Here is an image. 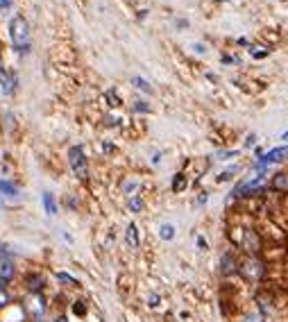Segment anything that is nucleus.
<instances>
[{
	"instance_id": "obj_13",
	"label": "nucleus",
	"mask_w": 288,
	"mask_h": 322,
	"mask_svg": "<svg viewBox=\"0 0 288 322\" xmlns=\"http://www.w3.org/2000/svg\"><path fill=\"white\" fill-rule=\"evenodd\" d=\"M186 186V177H184V175H175V182H173V191H181V188Z\"/></svg>"
},
{
	"instance_id": "obj_10",
	"label": "nucleus",
	"mask_w": 288,
	"mask_h": 322,
	"mask_svg": "<svg viewBox=\"0 0 288 322\" xmlns=\"http://www.w3.org/2000/svg\"><path fill=\"white\" fill-rule=\"evenodd\" d=\"M0 193H5V195H16V193H18V188L14 186V184L5 182V179H0Z\"/></svg>"
},
{
	"instance_id": "obj_15",
	"label": "nucleus",
	"mask_w": 288,
	"mask_h": 322,
	"mask_svg": "<svg viewBox=\"0 0 288 322\" xmlns=\"http://www.w3.org/2000/svg\"><path fill=\"white\" fill-rule=\"evenodd\" d=\"M7 304H9V295H7V290L0 286V309H5Z\"/></svg>"
},
{
	"instance_id": "obj_6",
	"label": "nucleus",
	"mask_w": 288,
	"mask_h": 322,
	"mask_svg": "<svg viewBox=\"0 0 288 322\" xmlns=\"http://www.w3.org/2000/svg\"><path fill=\"white\" fill-rule=\"evenodd\" d=\"M272 184H275V188H277V191H288V175H286V172H279V175H275Z\"/></svg>"
},
{
	"instance_id": "obj_19",
	"label": "nucleus",
	"mask_w": 288,
	"mask_h": 322,
	"mask_svg": "<svg viewBox=\"0 0 288 322\" xmlns=\"http://www.w3.org/2000/svg\"><path fill=\"white\" fill-rule=\"evenodd\" d=\"M107 100L112 102V107H120V100H118V96H116L114 91H109V93H107Z\"/></svg>"
},
{
	"instance_id": "obj_14",
	"label": "nucleus",
	"mask_w": 288,
	"mask_h": 322,
	"mask_svg": "<svg viewBox=\"0 0 288 322\" xmlns=\"http://www.w3.org/2000/svg\"><path fill=\"white\" fill-rule=\"evenodd\" d=\"M32 309H34V316L43 313V309H46V306H43V300H41V297H34V306H30V311H32Z\"/></svg>"
},
{
	"instance_id": "obj_29",
	"label": "nucleus",
	"mask_w": 288,
	"mask_h": 322,
	"mask_svg": "<svg viewBox=\"0 0 288 322\" xmlns=\"http://www.w3.org/2000/svg\"><path fill=\"white\" fill-rule=\"evenodd\" d=\"M39 322H41V320H39Z\"/></svg>"
},
{
	"instance_id": "obj_26",
	"label": "nucleus",
	"mask_w": 288,
	"mask_h": 322,
	"mask_svg": "<svg viewBox=\"0 0 288 322\" xmlns=\"http://www.w3.org/2000/svg\"><path fill=\"white\" fill-rule=\"evenodd\" d=\"M254 141H256L254 136H250V139H247V143H245V145H247V148H252V145H254Z\"/></svg>"
},
{
	"instance_id": "obj_22",
	"label": "nucleus",
	"mask_w": 288,
	"mask_h": 322,
	"mask_svg": "<svg viewBox=\"0 0 288 322\" xmlns=\"http://www.w3.org/2000/svg\"><path fill=\"white\" fill-rule=\"evenodd\" d=\"M134 109H136V111H150V107L145 105V102H136V105H134Z\"/></svg>"
},
{
	"instance_id": "obj_12",
	"label": "nucleus",
	"mask_w": 288,
	"mask_h": 322,
	"mask_svg": "<svg viewBox=\"0 0 288 322\" xmlns=\"http://www.w3.org/2000/svg\"><path fill=\"white\" fill-rule=\"evenodd\" d=\"M173 236H175V229H173V225H161V238H164V241H171Z\"/></svg>"
},
{
	"instance_id": "obj_24",
	"label": "nucleus",
	"mask_w": 288,
	"mask_h": 322,
	"mask_svg": "<svg viewBox=\"0 0 288 322\" xmlns=\"http://www.w3.org/2000/svg\"><path fill=\"white\" fill-rule=\"evenodd\" d=\"M11 7V0H0V11H7Z\"/></svg>"
},
{
	"instance_id": "obj_9",
	"label": "nucleus",
	"mask_w": 288,
	"mask_h": 322,
	"mask_svg": "<svg viewBox=\"0 0 288 322\" xmlns=\"http://www.w3.org/2000/svg\"><path fill=\"white\" fill-rule=\"evenodd\" d=\"M27 288L32 290V293H39V290L43 288V279H41V277H37V274H34V277H30V279H27Z\"/></svg>"
},
{
	"instance_id": "obj_17",
	"label": "nucleus",
	"mask_w": 288,
	"mask_h": 322,
	"mask_svg": "<svg viewBox=\"0 0 288 322\" xmlns=\"http://www.w3.org/2000/svg\"><path fill=\"white\" fill-rule=\"evenodd\" d=\"M129 209H132V211H141V209H143V202H141L139 198H132V200H129Z\"/></svg>"
},
{
	"instance_id": "obj_4",
	"label": "nucleus",
	"mask_w": 288,
	"mask_h": 322,
	"mask_svg": "<svg viewBox=\"0 0 288 322\" xmlns=\"http://www.w3.org/2000/svg\"><path fill=\"white\" fill-rule=\"evenodd\" d=\"M240 270H243L245 277H250V279H261L263 277V263L259 261V259H250V261H245Z\"/></svg>"
},
{
	"instance_id": "obj_27",
	"label": "nucleus",
	"mask_w": 288,
	"mask_h": 322,
	"mask_svg": "<svg viewBox=\"0 0 288 322\" xmlns=\"http://www.w3.org/2000/svg\"><path fill=\"white\" fill-rule=\"evenodd\" d=\"M57 322H68V320H66V318H57Z\"/></svg>"
},
{
	"instance_id": "obj_23",
	"label": "nucleus",
	"mask_w": 288,
	"mask_h": 322,
	"mask_svg": "<svg viewBox=\"0 0 288 322\" xmlns=\"http://www.w3.org/2000/svg\"><path fill=\"white\" fill-rule=\"evenodd\" d=\"M84 304H82V302H77V304H75V313H77V316H84Z\"/></svg>"
},
{
	"instance_id": "obj_25",
	"label": "nucleus",
	"mask_w": 288,
	"mask_h": 322,
	"mask_svg": "<svg viewBox=\"0 0 288 322\" xmlns=\"http://www.w3.org/2000/svg\"><path fill=\"white\" fill-rule=\"evenodd\" d=\"M266 50H252V57H266Z\"/></svg>"
},
{
	"instance_id": "obj_2",
	"label": "nucleus",
	"mask_w": 288,
	"mask_h": 322,
	"mask_svg": "<svg viewBox=\"0 0 288 322\" xmlns=\"http://www.w3.org/2000/svg\"><path fill=\"white\" fill-rule=\"evenodd\" d=\"M68 161H70V168L75 170V175L80 179H86L89 177V168H86V157H84V150H82L80 145H73L68 150Z\"/></svg>"
},
{
	"instance_id": "obj_11",
	"label": "nucleus",
	"mask_w": 288,
	"mask_h": 322,
	"mask_svg": "<svg viewBox=\"0 0 288 322\" xmlns=\"http://www.w3.org/2000/svg\"><path fill=\"white\" fill-rule=\"evenodd\" d=\"M132 84L136 86V89H141V91H145V93H152V86H150L145 80H141V77H132Z\"/></svg>"
},
{
	"instance_id": "obj_20",
	"label": "nucleus",
	"mask_w": 288,
	"mask_h": 322,
	"mask_svg": "<svg viewBox=\"0 0 288 322\" xmlns=\"http://www.w3.org/2000/svg\"><path fill=\"white\" fill-rule=\"evenodd\" d=\"M245 322H263V320L259 313H250V316H245Z\"/></svg>"
},
{
	"instance_id": "obj_28",
	"label": "nucleus",
	"mask_w": 288,
	"mask_h": 322,
	"mask_svg": "<svg viewBox=\"0 0 288 322\" xmlns=\"http://www.w3.org/2000/svg\"><path fill=\"white\" fill-rule=\"evenodd\" d=\"M282 139H284V141H288V132H286V134H284V136H282Z\"/></svg>"
},
{
	"instance_id": "obj_21",
	"label": "nucleus",
	"mask_w": 288,
	"mask_h": 322,
	"mask_svg": "<svg viewBox=\"0 0 288 322\" xmlns=\"http://www.w3.org/2000/svg\"><path fill=\"white\" fill-rule=\"evenodd\" d=\"M59 279H61V281H68V284H77V281H75L70 274H66V272H59Z\"/></svg>"
},
{
	"instance_id": "obj_8",
	"label": "nucleus",
	"mask_w": 288,
	"mask_h": 322,
	"mask_svg": "<svg viewBox=\"0 0 288 322\" xmlns=\"http://www.w3.org/2000/svg\"><path fill=\"white\" fill-rule=\"evenodd\" d=\"M43 207H46V211H48L50 215L57 214V204H55V198L50 193H43Z\"/></svg>"
},
{
	"instance_id": "obj_1",
	"label": "nucleus",
	"mask_w": 288,
	"mask_h": 322,
	"mask_svg": "<svg viewBox=\"0 0 288 322\" xmlns=\"http://www.w3.org/2000/svg\"><path fill=\"white\" fill-rule=\"evenodd\" d=\"M9 37H11V46L18 54H27L32 48V32H30V23L25 16L16 14L9 21Z\"/></svg>"
},
{
	"instance_id": "obj_18",
	"label": "nucleus",
	"mask_w": 288,
	"mask_h": 322,
	"mask_svg": "<svg viewBox=\"0 0 288 322\" xmlns=\"http://www.w3.org/2000/svg\"><path fill=\"white\" fill-rule=\"evenodd\" d=\"M236 172V168H230V170H225L218 175V182H227V179H231V175Z\"/></svg>"
},
{
	"instance_id": "obj_7",
	"label": "nucleus",
	"mask_w": 288,
	"mask_h": 322,
	"mask_svg": "<svg viewBox=\"0 0 288 322\" xmlns=\"http://www.w3.org/2000/svg\"><path fill=\"white\" fill-rule=\"evenodd\" d=\"M127 243L132 247H139V229H136V225H134V222L127 227Z\"/></svg>"
},
{
	"instance_id": "obj_16",
	"label": "nucleus",
	"mask_w": 288,
	"mask_h": 322,
	"mask_svg": "<svg viewBox=\"0 0 288 322\" xmlns=\"http://www.w3.org/2000/svg\"><path fill=\"white\" fill-rule=\"evenodd\" d=\"M223 263H225V272H234V261H231L230 254H225Z\"/></svg>"
},
{
	"instance_id": "obj_5",
	"label": "nucleus",
	"mask_w": 288,
	"mask_h": 322,
	"mask_svg": "<svg viewBox=\"0 0 288 322\" xmlns=\"http://www.w3.org/2000/svg\"><path fill=\"white\" fill-rule=\"evenodd\" d=\"M14 263L11 261H2L0 263V286H7L14 281Z\"/></svg>"
},
{
	"instance_id": "obj_3",
	"label": "nucleus",
	"mask_w": 288,
	"mask_h": 322,
	"mask_svg": "<svg viewBox=\"0 0 288 322\" xmlns=\"http://www.w3.org/2000/svg\"><path fill=\"white\" fill-rule=\"evenodd\" d=\"M286 157H288V145L275 148V150H270L266 157H261V161L256 163V168H263V166H268V163H277V161H284Z\"/></svg>"
}]
</instances>
